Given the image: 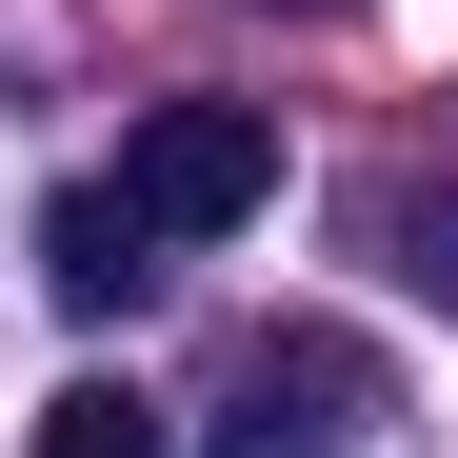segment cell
Masks as SVG:
<instances>
[{"label": "cell", "instance_id": "cell-2", "mask_svg": "<svg viewBox=\"0 0 458 458\" xmlns=\"http://www.w3.org/2000/svg\"><path fill=\"white\" fill-rule=\"evenodd\" d=\"M378 438V339L339 319H259L219 359V458H359Z\"/></svg>", "mask_w": 458, "mask_h": 458}, {"label": "cell", "instance_id": "cell-5", "mask_svg": "<svg viewBox=\"0 0 458 458\" xmlns=\"http://www.w3.org/2000/svg\"><path fill=\"white\" fill-rule=\"evenodd\" d=\"M21 458H180V419L140 399V378H60V399H40V438H21Z\"/></svg>", "mask_w": 458, "mask_h": 458}, {"label": "cell", "instance_id": "cell-3", "mask_svg": "<svg viewBox=\"0 0 458 458\" xmlns=\"http://www.w3.org/2000/svg\"><path fill=\"white\" fill-rule=\"evenodd\" d=\"M140 279H160V240H140L100 180H81V199H40V299H60V319H120Z\"/></svg>", "mask_w": 458, "mask_h": 458}, {"label": "cell", "instance_id": "cell-4", "mask_svg": "<svg viewBox=\"0 0 458 458\" xmlns=\"http://www.w3.org/2000/svg\"><path fill=\"white\" fill-rule=\"evenodd\" d=\"M359 240H378V279H419L438 319H458V180H378V199H359Z\"/></svg>", "mask_w": 458, "mask_h": 458}, {"label": "cell", "instance_id": "cell-1", "mask_svg": "<svg viewBox=\"0 0 458 458\" xmlns=\"http://www.w3.org/2000/svg\"><path fill=\"white\" fill-rule=\"evenodd\" d=\"M120 219H140V240H240V219L279 199V120L259 100H140V140H120V180H100Z\"/></svg>", "mask_w": 458, "mask_h": 458}, {"label": "cell", "instance_id": "cell-6", "mask_svg": "<svg viewBox=\"0 0 458 458\" xmlns=\"http://www.w3.org/2000/svg\"><path fill=\"white\" fill-rule=\"evenodd\" d=\"M279 21H339V0H279Z\"/></svg>", "mask_w": 458, "mask_h": 458}]
</instances>
